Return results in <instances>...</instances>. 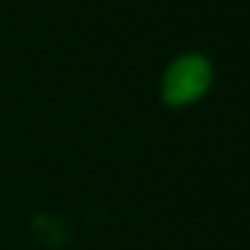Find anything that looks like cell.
<instances>
[{"label": "cell", "mask_w": 250, "mask_h": 250, "mask_svg": "<svg viewBox=\"0 0 250 250\" xmlns=\"http://www.w3.org/2000/svg\"><path fill=\"white\" fill-rule=\"evenodd\" d=\"M212 83V67L206 63V57L200 54H187L181 61L171 63V70L165 73V102L168 104H190L203 95Z\"/></svg>", "instance_id": "obj_1"}, {"label": "cell", "mask_w": 250, "mask_h": 250, "mask_svg": "<svg viewBox=\"0 0 250 250\" xmlns=\"http://www.w3.org/2000/svg\"><path fill=\"white\" fill-rule=\"evenodd\" d=\"M38 228H48V231H42L44 241H61L63 238V234H57V228H61V225H54L51 219H42V222H38Z\"/></svg>", "instance_id": "obj_2"}]
</instances>
